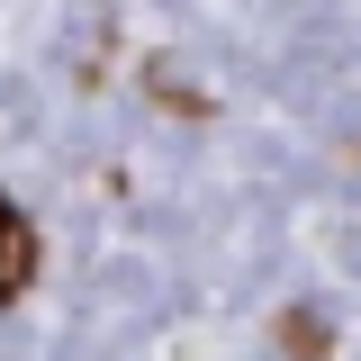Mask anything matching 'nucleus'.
Instances as JSON below:
<instances>
[{
    "instance_id": "f257e3e1",
    "label": "nucleus",
    "mask_w": 361,
    "mask_h": 361,
    "mask_svg": "<svg viewBox=\"0 0 361 361\" xmlns=\"http://www.w3.org/2000/svg\"><path fill=\"white\" fill-rule=\"evenodd\" d=\"M27 280H37V226L0 199V307H9V298H27Z\"/></svg>"
}]
</instances>
